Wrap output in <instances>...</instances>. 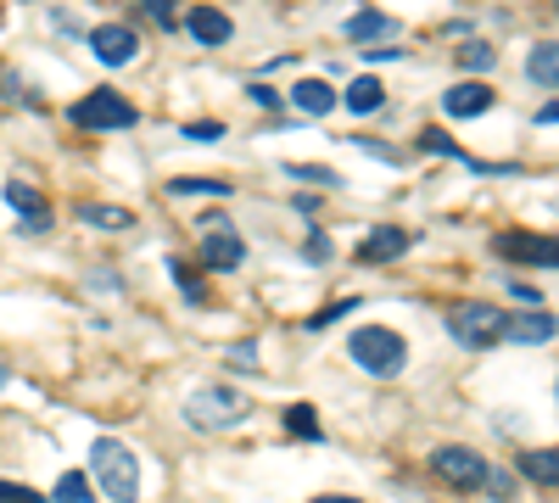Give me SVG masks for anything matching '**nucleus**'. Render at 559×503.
I'll list each match as a JSON object with an SVG mask.
<instances>
[{"label":"nucleus","mask_w":559,"mask_h":503,"mask_svg":"<svg viewBox=\"0 0 559 503\" xmlns=\"http://www.w3.org/2000/svg\"><path fill=\"white\" fill-rule=\"evenodd\" d=\"M481 492H492L498 503H515V498H521V487H515V476H503V470H487V481H481Z\"/></svg>","instance_id":"nucleus-27"},{"label":"nucleus","mask_w":559,"mask_h":503,"mask_svg":"<svg viewBox=\"0 0 559 503\" xmlns=\"http://www.w3.org/2000/svg\"><path fill=\"white\" fill-rule=\"evenodd\" d=\"M185 141H224V123L197 118V123H185Z\"/></svg>","instance_id":"nucleus-31"},{"label":"nucleus","mask_w":559,"mask_h":503,"mask_svg":"<svg viewBox=\"0 0 559 503\" xmlns=\"http://www.w3.org/2000/svg\"><path fill=\"white\" fill-rule=\"evenodd\" d=\"M168 274H174V286L191 297L197 308H207V286L197 280V268H191V263H185V258H168Z\"/></svg>","instance_id":"nucleus-22"},{"label":"nucleus","mask_w":559,"mask_h":503,"mask_svg":"<svg viewBox=\"0 0 559 503\" xmlns=\"http://www.w3.org/2000/svg\"><path fill=\"white\" fill-rule=\"evenodd\" d=\"M347 112H358V118H369V112H381L386 107V89H381V79H369V73H358L353 84H347Z\"/></svg>","instance_id":"nucleus-17"},{"label":"nucleus","mask_w":559,"mask_h":503,"mask_svg":"<svg viewBox=\"0 0 559 503\" xmlns=\"http://www.w3.org/2000/svg\"><path fill=\"white\" fill-rule=\"evenodd\" d=\"M90 51H96L107 68H123L140 57V34L123 28V23H102V28H90Z\"/></svg>","instance_id":"nucleus-8"},{"label":"nucleus","mask_w":559,"mask_h":503,"mask_svg":"<svg viewBox=\"0 0 559 503\" xmlns=\"http://www.w3.org/2000/svg\"><path fill=\"white\" fill-rule=\"evenodd\" d=\"M292 101H297L308 118H324V112L336 107V89L324 84V79H297V84H292Z\"/></svg>","instance_id":"nucleus-16"},{"label":"nucleus","mask_w":559,"mask_h":503,"mask_svg":"<svg viewBox=\"0 0 559 503\" xmlns=\"http://www.w3.org/2000/svg\"><path fill=\"white\" fill-rule=\"evenodd\" d=\"M0 386H7V370H0Z\"/></svg>","instance_id":"nucleus-38"},{"label":"nucleus","mask_w":559,"mask_h":503,"mask_svg":"<svg viewBox=\"0 0 559 503\" xmlns=\"http://www.w3.org/2000/svg\"><path fill=\"white\" fill-rule=\"evenodd\" d=\"M503 319L509 313L492 302H459V308H448V336L471 352H487L492 342H503Z\"/></svg>","instance_id":"nucleus-5"},{"label":"nucleus","mask_w":559,"mask_h":503,"mask_svg":"<svg viewBox=\"0 0 559 503\" xmlns=\"http://www.w3.org/2000/svg\"><path fill=\"white\" fill-rule=\"evenodd\" d=\"M347 358L358 363L364 375H376V381H392L403 375V363H408V342L386 325H358L353 342H347Z\"/></svg>","instance_id":"nucleus-2"},{"label":"nucleus","mask_w":559,"mask_h":503,"mask_svg":"<svg viewBox=\"0 0 559 503\" xmlns=\"http://www.w3.org/2000/svg\"><path fill=\"white\" fill-rule=\"evenodd\" d=\"M397 34H403V23L386 17V12H358V17H347V39H353V45H369V51H376L381 39H397Z\"/></svg>","instance_id":"nucleus-14"},{"label":"nucleus","mask_w":559,"mask_h":503,"mask_svg":"<svg viewBox=\"0 0 559 503\" xmlns=\"http://www.w3.org/2000/svg\"><path fill=\"white\" fill-rule=\"evenodd\" d=\"M302 252H308V263H324V258H331V236H319V230H313V236L302 241Z\"/></svg>","instance_id":"nucleus-34"},{"label":"nucleus","mask_w":559,"mask_h":503,"mask_svg":"<svg viewBox=\"0 0 559 503\" xmlns=\"http://www.w3.org/2000/svg\"><path fill=\"white\" fill-rule=\"evenodd\" d=\"M185 34H191L197 45H229L236 39V23H229L218 7H191L185 12Z\"/></svg>","instance_id":"nucleus-11"},{"label":"nucleus","mask_w":559,"mask_h":503,"mask_svg":"<svg viewBox=\"0 0 559 503\" xmlns=\"http://www.w3.org/2000/svg\"><path fill=\"white\" fill-rule=\"evenodd\" d=\"M521 476L537 481V487H554L559 481V453L554 447H526L521 453Z\"/></svg>","instance_id":"nucleus-20"},{"label":"nucleus","mask_w":559,"mask_h":503,"mask_svg":"<svg viewBox=\"0 0 559 503\" xmlns=\"http://www.w3.org/2000/svg\"><path fill=\"white\" fill-rule=\"evenodd\" d=\"M247 96H252L258 107H269V112L280 107V96H274V89H269V84H247Z\"/></svg>","instance_id":"nucleus-35"},{"label":"nucleus","mask_w":559,"mask_h":503,"mask_svg":"<svg viewBox=\"0 0 559 503\" xmlns=\"http://www.w3.org/2000/svg\"><path fill=\"white\" fill-rule=\"evenodd\" d=\"M286 173L297 179V185H324V191H342V173L324 168V163H286Z\"/></svg>","instance_id":"nucleus-21"},{"label":"nucleus","mask_w":559,"mask_h":503,"mask_svg":"<svg viewBox=\"0 0 559 503\" xmlns=\"http://www.w3.org/2000/svg\"><path fill=\"white\" fill-rule=\"evenodd\" d=\"M419 146H426V152H437V157H453V163H471V157H464V152L448 141V134H437V129H426V134H419Z\"/></svg>","instance_id":"nucleus-28"},{"label":"nucleus","mask_w":559,"mask_h":503,"mask_svg":"<svg viewBox=\"0 0 559 503\" xmlns=\"http://www.w3.org/2000/svg\"><path fill=\"white\" fill-rule=\"evenodd\" d=\"M503 336L521 342V347H543V342L554 336V313H548V308H532V313H521V319H503Z\"/></svg>","instance_id":"nucleus-15"},{"label":"nucleus","mask_w":559,"mask_h":503,"mask_svg":"<svg viewBox=\"0 0 559 503\" xmlns=\"http://www.w3.org/2000/svg\"><path fill=\"white\" fill-rule=\"evenodd\" d=\"M168 196H229V179H174Z\"/></svg>","instance_id":"nucleus-24"},{"label":"nucleus","mask_w":559,"mask_h":503,"mask_svg":"<svg viewBox=\"0 0 559 503\" xmlns=\"http://www.w3.org/2000/svg\"><path fill=\"white\" fill-rule=\"evenodd\" d=\"M51 498H57V503H90V476H84V470H68Z\"/></svg>","instance_id":"nucleus-25"},{"label":"nucleus","mask_w":559,"mask_h":503,"mask_svg":"<svg viewBox=\"0 0 559 503\" xmlns=\"http://www.w3.org/2000/svg\"><path fill=\"white\" fill-rule=\"evenodd\" d=\"M431 470L448 481V487H464V492H476L481 481H487V459H481V453H471V447H437L431 453Z\"/></svg>","instance_id":"nucleus-6"},{"label":"nucleus","mask_w":559,"mask_h":503,"mask_svg":"<svg viewBox=\"0 0 559 503\" xmlns=\"http://www.w3.org/2000/svg\"><path fill=\"white\" fill-rule=\"evenodd\" d=\"M353 308H358L353 297H347V302H331V308H324V313H313V319H308V331H331V325H336V319H347Z\"/></svg>","instance_id":"nucleus-29"},{"label":"nucleus","mask_w":559,"mask_h":503,"mask_svg":"<svg viewBox=\"0 0 559 503\" xmlns=\"http://www.w3.org/2000/svg\"><path fill=\"white\" fill-rule=\"evenodd\" d=\"M492 62H498V45H492V39H464V45H459V68L481 73V68H492Z\"/></svg>","instance_id":"nucleus-23"},{"label":"nucleus","mask_w":559,"mask_h":503,"mask_svg":"<svg viewBox=\"0 0 559 503\" xmlns=\"http://www.w3.org/2000/svg\"><path fill=\"white\" fill-rule=\"evenodd\" d=\"M286 431L292 436H308V442H319V415H313V408H286Z\"/></svg>","instance_id":"nucleus-26"},{"label":"nucleus","mask_w":559,"mask_h":503,"mask_svg":"<svg viewBox=\"0 0 559 503\" xmlns=\"http://www.w3.org/2000/svg\"><path fill=\"white\" fill-rule=\"evenodd\" d=\"M408 252V236L397 230V224H376L364 241H358V263H392Z\"/></svg>","instance_id":"nucleus-12"},{"label":"nucleus","mask_w":559,"mask_h":503,"mask_svg":"<svg viewBox=\"0 0 559 503\" xmlns=\"http://www.w3.org/2000/svg\"><path fill=\"white\" fill-rule=\"evenodd\" d=\"M487 107H492V84H448V96H442L448 118H481Z\"/></svg>","instance_id":"nucleus-13"},{"label":"nucleus","mask_w":559,"mask_h":503,"mask_svg":"<svg viewBox=\"0 0 559 503\" xmlns=\"http://www.w3.org/2000/svg\"><path fill=\"white\" fill-rule=\"evenodd\" d=\"M68 118L79 123V129H90V134H118V129H134V101L129 96H118L112 84H102V89H90V96H79L73 107H68Z\"/></svg>","instance_id":"nucleus-4"},{"label":"nucleus","mask_w":559,"mask_h":503,"mask_svg":"<svg viewBox=\"0 0 559 503\" xmlns=\"http://www.w3.org/2000/svg\"><path fill=\"white\" fill-rule=\"evenodd\" d=\"M90 481H96L112 503H134L140 498V459H134V447L118 442V436H96V447H90Z\"/></svg>","instance_id":"nucleus-1"},{"label":"nucleus","mask_w":559,"mask_h":503,"mask_svg":"<svg viewBox=\"0 0 559 503\" xmlns=\"http://www.w3.org/2000/svg\"><path fill=\"white\" fill-rule=\"evenodd\" d=\"M526 73H532L537 89H554V84H559V45H554V39H537V45H532Z\"/></svg>","instance_id":"nucleus-18"},{"label":"nucleus","mask_w":559,"mask_h":503,"mask_svg":"<svg viewBox=\"0 0 559 503\" xmlns=\"http://www.w3.org/2000/svg\"><path fill=\"white\" fill-rule=\"evenodd\" d=\"M224 358L236 363V370H258V347H252V342H236V347H224Z\"/></svg>","instance_id":"nucleus-32"},{"label":"nucleus","mask_w":559,"mask_h":503,"mask_svg":"<svg viewBox=\"0 0 559 503\" xmlns=\"http://www.w3.org/2000/svg\"><path fill=\"white\" fill-rule=\"evenodd\" d=\"M79 218L90 224V230H129V224H134V213L118 207V202H84Z\"/></svg>","instance_id":"nucleus-19"},{"label":"nucleus","mask_w":559,"mask_h":503,"mask_svg":"<svg viewBox=\"0 0 559 503\" xmlns=\"http://www.w3.org/2000/svg\"><path fill=\"white\" fill-rule=\"evenodd\" d=\"M0 503H39L34 487H17V481H0Z\"/></svg>","instance_id":"nucleus-33"},{"label":"nucleus","mask_w":559,"mask_h":503,"mask_svg":"<svg viewBox=\"0 0 559 503\" xmlns=\"http://www.w3.org/2000/svg\"><path fill=\"white\" fill-rule=\"evenodd\" d=\"M247 415H252V397L236 392V386H197L191 397H185V420H191L197 431H229Z\"/></svg>","instance_id":"nucleus-3"},{"label":"nucleus","mask_w":559,"mask_h":503,"mask_svg":"<svg viewBox=\"0 0 559 503\" xmlns=\"http://www.w3.org/2000/svg\"><path fill=\"white\" fill-rule=\"evenodd\" d=\"M492 252H498V258H509V263H537V268H554V241H548V236H521V230H509V236H498V241H492Z\"/></svg>","instance_id":"nucleus-9"},{"label":"nucleus","mask_w":559,"mask_h":503,"mask_svg":"<svg viewBox=\"0 0 559 503\" xmlns=\"http://www.w3.org/2000/svg\"><path fill=\"white\" fill-rule=\"evenodd\" d=\"M7 202L23 213V230L39 236V230H51V202H45L28 179H7Z\"/></svg>","instance_id":"nucleus-10"},{"label":"nucleus","mask_w":559,"mask_h":503,"mask_svg":"<svg viewBox=\"0 0 559 503\" xmlns=\"http://www.w3.org/2000/svg\"><path fill=\"white\" fill-rule=\"evenodd\" d=\"M12 96H23V89H17V73H0V101H12Z\"/></svg>","instance_id":"nucleus-36"},{"label":"nucleus","mask_w":559,"mask_h":503,"mask_svg":"<svg viewBox=\"0 0 559 503\" xmlns=\"http://www.w3.org/2000/svg\"><path fill=\"white\" fill-rule=\"evenodd\" d=\"M202 263H207L213 274H236V268L247 263V241L236 236V224H218V230L202 236Z\"/></svg>","instance_id":"nucleus-7"},{"label":"nucleus","mask_w":559,"mask_h":503,"mask_svg":"<svg viewBox=\"0 0 559 503\" xmlns=\"http://www.w3.org/2000/svg\"><path fill=\"white\" fill-rule=\"evenodd\" d=\"M313 503H364V498H342V492H331V498H313Z\"/></svg>","instance_id":"nucleus-37"},{"label":"nucleus","mask_w":559,"mask_h":503,"mask_svg":"<svg viewBox=\"0 0 559 503\" xmlns=\"http://www.w3.org/2000/svg\"><path fill=\"white\" fill-rule=\"evenodd\" d=\"M140 7H146V17H152V23H163V28H179L174 0H140Z\"/></svg>","instance_id":"nucleus-30"}]
</instances>
